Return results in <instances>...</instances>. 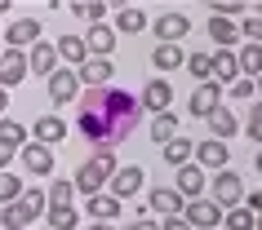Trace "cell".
Instances as JSON below:
<instances>
[{"label": "cell", "instance_id": "cell-25", "mask_svg": "<svg viewBox=\"0 0 262 230\" xmlns=\"http://www.w3.org/2000/svg\"><path fill=\"white\" fill-rule=\"evenodd\" d=\"M182 62H187V54H182L178 44H156V49H151V67L160 71V75H165V71L173 75V71H178Z\"/></svg>", "mask_w": 262, "mask_h": 230}, {"label": "cell", "instance_id": "cell-38", "mask_svg": "<svg viewBox=\"0 0 262 230\" xmlns=\"http://www.w3.org/2000/svg\"><path fill=\"white\" fill-rule=\"evenodd\" d=\"M209 14L235 22V14H245V0H213V5H209Z\"/></svg>", "mask_w": 262, "mask_h": 230}, {"label": "cell", "instance_id": "cell-31", "mask_svg": "<svg viewBox=\"0 0 262 230\" xmlns=\"http://www.w3.org/2000/svg\"><path fill=\"white\" fill-rule=\"evenodd\" d=\"M23 190H27V182H23L18 173H0V208H5V203H18Z\"/></svg>", "mask_w": 262, "mask_h": 230}, {"label": "cell", "instance_id": "cell-22", "mask_svg": "<svg viewBox=\"0 0 262 230\" xmlns=\"http://www.w3.org/2000/svg\"><path fill=\"white\" fill-rule=\"evenodd\" d=\"M209 58H213V84H222V89H227V84L240 75V67H235V49H213Z\"/></svg>", "mask_w": 262, "mask_h": 230}, {"label": "cell", "instance_id": "cell-3", "mask_svg": "<svg viewBox=\"0 0 262 230\" xmlns=\"http://www.w3.org/2000/svg\"><path fill=\"white\" fill-rule=\"evenodd\" d=\"M138 190H147V173H142V164H120L116 173H111V182H107V195L111 199H134Z\"/></svg>", "mask_w": 262, "mask_h": 230}, {"label": "cell", "instance_id": "cell-13", "mask_svg": "<svg viewBox=\"0 0 262 230\" xmlns=\"http://www.w3.org/2000/svg\"><path fill=\"white\" fill-rule=\"evenodd\" d=\"M58 71V49L49 40H36L27 49V75H40V80H49V75H54Z\"/></svg>", "mask_w": 262, "mask_h": 230}, {"label": "cell", "instance_id": "cell-35", "mask_svg": "<svg viewBox=\"0 0 262 230\" xmlns=\"http://www.w3.org/2000/svg\"><path fill=\"white\" fill-rule=\"evenodd\" d=\"M45 221H49L54 230H71L76 221H80V213H76V208H45Z\"/></svg>", "mask_w": 262, "mask_h": 230}, {"label": "cell", "instance_id": "cell-19", "mask_svg": "<svg viewBox=\"0 0 262 230\" xmlns=\"http://www.w3.org/2000/svg\"><path fill=\"white\" fill-rule=\"evenodd\" d=\"M205 129H209L213 142H227V137L240 133V120H235L231 107H218V111H209V115H205Z\"/></svg>", "mask_w": 262, "mask_h": 230}, {"label": "cell", "instance_id": "cell-16", "mask_svg": "<svg viewBox=\"0 0 262 230\" xmlns=\"http://www.w3.org/2000/svg\"><path fill=\"white\" fill-rule=\"evenodd\" d=\"M31 142H40V146L54 150L58 142H67V120H58V115H40V120H31Z\"/></svg>", "mask_w": 262, "mask_h": 230}, {"label": "cell", "instance_id": "cell-46", "mask_svg": "<svg viewBox=\"0 0 262 230\" xmlns=\"http://www.w3.org/2000/svg\"><path fill=\"white\" fill-rule=\"evenodd\" d=\"M80 230H120V226H111V221H94V226H80Z\"/></svg>", "mask_w": 262, "mask_h": 230}, {"label": "cell", "instance_id": "cell-4", "mask_svg": "<svg viewBox=\"0 0 262 230\" xmlns=\"http://www.w3.org/2000/svg\"><path fill=\"white\" fill-rule=\"evenodd\" d=\"M138 107H142V111H151V115H165V111H173V84H169L165 75L147 80V84H142V93H138Z\"/></svg>", "mask_w": 262, "mask_h": 230}, {"label": "cell", "instance_id": "cell-15", "mask_svg": "<svg viewBox=\"0 0 262 230\" xmlns=\"http://www.w3.org/2000/svg\"><path fill=\"white\" fill-rule=\"evenodd\" d=\"M120 213H124V203H120V199H111L107 190L84 195V217H89V221H120Z\"/></svg>", "mask_w": 262, "mask_h": 230}, {"label": "cell", "instance_id": "cell-34", "mask_svg": "<svg viewBox=\"0 0 262 230\" xmlns=\"http://www.w3.org/2000/svg\"><path fill=\"white\" fill-rule=\"evenodd\" d=\"M67 9H71L76 18H89V27L102 22V14H107V5H102V0H76V5H67Z\"/></svg>", "mask_w": 262, "mask_h": 230}, {"label": "cell", "instance_id": "cell-44", "mask_svg": "<svg viewBox=\"0 0 262 230\" xmlns=\"http://www.w3.org/2000/svg\"><path fill=\"white\" fill-rule=\"evenodd\" d=\"M160 230H191V226H187L182 217H165V221H160Z\"/></svg>", "mask_w": 262, "mask_h": 230}, {"label": "cell", "instance_id": "cell-8", "mask_svg": "<svg viewBox=\"0 0 262 230\" xmlns=\"http://www.w3.org/2000/svg\"><path fill=\"white\" fill-rule=\"evenodd\" d=\"M182 221L191 230H213V226H222V208L209 199V195H200V199H191L182 208Z\"/></svg>", "mask_w": 262, "mask_h": 230}, {"label": "cell", "instance_id": "cell-47", "mask_svg": "<svg viewBox=\"0 0 262 230\" xmlns=\"http://www.w3.org/2000/svg\"><path fill=\"white\" fill-rule=\"evenodd\" d=\"M5 111H9V93L0 89V120H5Z\"/></svg>", "mask_w": 262, "mask_h": 230}, {"label": "cell", "instance_id": "cell-20", "mask_svg": "<svg viewBox=\"0 0 262 230\" xmlns=\"http://www.w3.org/2000/svg\"><path fill=\"white\" fill-rule=\"evenodd\" d=\"M80 40H84V49H89V58H111V49H116V31H111L107 22H94Z\"/></svg>", "mask_w": 262, "mask_h": 230}, {"label": "cell", "instance_id": "cell-26", "mask_svg": "<svg viewBox=\"0 0 262 230\" xmlns=\"http://www.w3.org/2000/svg\"><path fill=\"white\" fill-rule=\"evenodd\" d=\"M54 49H58V62H71V71H76V67H84V58H89V49H84V40H80V36H62V40H58Z\"/></svg>", "mask_w": 262, "mask_h": 230}, {"label": "cell", "instance_id": "cell-39", "mask_svg": "<svg viewBox=\"0 0 262 230\" xmlns=\"http://www.w3.org/2000/svg\"><path fill=\"white\" fill-rule=\"evenodd\" d=\"M245 137L262 146V102H253V107H249V120H245Z\"/></svg>", "mask_w": 262, "mask_h": 230}, {"label": "cell", "instance_id": "cell-51", "mask_svg": "<svg viewBox=\"0 0 262 230\" xmlns=\"http://www.w3.org/2000/svg\"><path fill=\"white\" fill-rule=\"evenodd\" d=\"M253 89H258V93H262V75H258V80H253Z\"/></svg>", "mask_w": 262, "mask_h": 230}, {"label": "cell", "instance_id": "cell-49", "mask_svg": "<svg viewBox=\"0 0 262 230\" xmlns=\"http://www.w3.org/2000/svg\"><path fill=\"white\" fill-rule=\"evenodd\" d=\"M253 230H262V213H258V217H253Z\"/></svg>", "mask_w": 262, "mask_h": 230}, {"label": "cell", "instance_id": "cell-9", "mask_svg": "<svg viewBox=\"0 0 262 230\" xmlns=\"http://www.w3.org/2000/svg\"><path fill=\"white\" fill-rule=\"evenodd\" d=\"M173 190H178L182 199L191 203V199H200V195L209 190V177L200 173L195 164H182V168H173Z\"/></svg>", "mask_w": 262, "mask_h": 230}, {"label": "cell", "instance_id": "cell-28", "mask_svg": "<svg viewBox=\"0 0 262 230\" xmlns=\"http://www.w3.org/2000/svg\"><path fill=\"white\" fill-rule=\"evenodd\" d=\"M0 146H5V150H23V146H27V124L0 120Z\"/></svg>", "mask_w": 262, "mask_h": 230}, {"label": "cell", "instance_id": "cell-45", "mask_svg": "<svg viewBox=\"0 0 262 230\" xmlns=\"http://www.w3.org/2000/svg\"><path fill=\"white\" fill-rule=\"evenodd\" d=\"M14 155H18V150H5V146H0V173H9V164H14Z\"/></svg>", "mask_w": 262, "mask_h": 230}, {"label": "cell", "instance_id": "cell-42", "mask_svg": "<svg viewBox=\"0 0 262 230\" xmlns=\"http://www.w3.org/2000/svg\"><path fill=\"white\" fill-rule=\"evenodd\" d=\"M240 208H249V213L258 217V213H262V190H245V199H240Z\"/></svg>", "mask_w": 262, "mask_h": 230}, {"label": "cell", "instance_id": "cell-48", "mask_svg": "<svg viewBox=\"0 0 262 230\" xmlns=\"http://www.w3.org/2000/svg\"><path fill=\"white\" fill-rule=\"evenodd\" d=\"M253 168H258V173H262V146H258V155H253Z\"/></svg>", "mask_w": 262, "mask_h": 230}, {"label": "cell", "instance_id": "cell-40", "mask_svg": "<svg viewBox=\"0 0 262 230\" xmlns=\"http://www.w3.org/2000/svg\"><path fill=\"white\" fill-rule=\"evenodd\" d=\"M222 93H227V97H235V102H249V97L258 93V89H253V80H245V75H235V80L227 84Z\"/></svg>", "mask_w": 262, "mask_h": 230}, {"label": "cell", "instance_id": "cell-23", "mask_svg": "<svg viewBox=\"0 0 262 230\" xmlns=\"http://www.w3.org/2000/svg\"><path fill=\"white\" fill-rule=\"evenodd\" d=\"M209 40L218 49H235L240 44V22H227V18H209Z\"/></svg>", "mask_w": 262, "mask_h": 230}, {"label": "cell", "instance_id": "cell-5", "mask_svg": "<svg viewBox=\"0 0 262 230\" xmlns=\"http://www.w3.org/2000/svg\"><path fill=\"white\" fill-rule=\"evenodd\" d=\"M227 160H231L227 142H213V137L195 142V150H191V164L200 168V173H222V168H227Z\"/></svg>", "mask_w": 262, "mask_h": 230}, {"label": "cell", "instance_id": "cell-27", "mask_svg": "<svg viewBox=\"0 0 262 230\" xmlns=\"http://www.w3.org/2000/svg\"><path fill=\"white\" fill-rule=\"evenodd\" d=\"M178 115H173V111H165V115H156L151 120V142H160V146H169V142H173V137H178Z\"/></svg>", "mask_w": 262, "mask_h": 230}, {"label": "cell", "instance_id": "cell-17", "mask_svg": "<svg viewBox=\"0 0 262 230\" xmlns=\"http://www.w3.org/2000/svg\"><path fill=\"white\" fill-rule=\"evenodd\" d=\"M18 160L27 164V177H49L54 173V150L40 146V142H27V146L18 150Z\"/></svg>", "mask_w": 262, "mask_h": 230}, {"label": "cell", "instance_id": "cell-32", "mask_svg": "<svg viewBox=\"0 0 262 230\" xmlns=\"http://www.w3.org/2000/svg\"><path fill=\"white\" fill-rule=\"evenodd\" d=\"M182 67L191 71V75H195L200 84H205V80H213V58H209L205 49H195V54H187V62H182Z\"/></svg>", "mask_w": 262, "mask_h": 230}, {"label": "cell", "instance_id": "cell-37", "mask_svg": "<svg viewBox=\"0 0 262 230\" xmlns=\"http://www.w3.org/2000/svg\"><path fill=\"white\" fill-rule=\"evenodd\" d=\"M0 226H5V230H27L31 221L23 217V208H18V203H5V208H0Z\"/></svg>", "mask_w": 262, "mask_h": 230}, {"label": "cell", "instance_id": "cell-21", "mask_svg": "<svg viewBox=\"0 0 262 230\" xmlns=\"http://www.w3.org/2000/svg\"><path fill=\"white\" fill-rule=\"evenodd\" d=\"M147 22H151V18H147V9H138V5H120V9H116V36H138V31H147Z\"/></svg>", "mask_w": 262, "mask_h": 230}, {"label": "cell", "instance_id": "cell-1", "mask_svg": "<svg viewBox=\"0 0 262 230\" xmlns=\"http://www.w3.org/2000/svg\"><path fill=\"white\" fill-rule=\"evenodd\" d=\"M120 164H116V150H94L89 160L76 168V177H71V186L84 190V195H98V190H107L111 173H116Z\"/></svg>", "mask_w": 262, "mask_h": 230}, {"label": "cell", "instance_id": "cell-43", "mask_svg": "<svg viewBox=\"0 0 262 230\" xmlns=\"http://www.w3.org/2000/svg\"><path fill=\"white\" fill-rule=\"evenodd\" d=\"M120 230H160V221H151V217H134V221L120 226Z\"/></svg>", "mask_w": 262, "mask_h": 230}, {"label": "cell", "instance_id": "cell-14", "mask_svg": "<svg viewBox=\"0 0 262 230\" xmlns=\"http://www.w3.org/2000/svg\"><path fill=\"white\" fill-rule=\"evenodd\" d=\"M36 40H40V18H14V22L5 27V44H9V49H23V54H27Z\"/></svg>", "mask_w": 262, "mask_h": 230}, {"label": "cell", "instance_id": "cell-10", "mask_svg": "<svg viewBox=\"0 0 262 230\" xmlns=\"http://www.w3.org/2000/svg\"><path fill=\"white\" fill-rule=\"evenodd\" d=\"M80 75V89H107L116 80V67H111V58H84V67H76Z\"/></svg>", "mask_w": 262, "mask_h": 230}, {"label": "cell", "instance_id": "cell-18", "mask_svg": "<svg viewBox=\"0 0 262 230\" xmlns=\"http://www.w3.org/2000/svg\"><path fill=\"white\" fill-rule=\"evenodd\" d=\"M147 208H151V213H160V217H182L187 199H182L173 186H156V190H147Z\"/></svg>", "mask_w": 262, "mask_h": 230}, {"label": "cell", "instance_id": "cell-12", "mask_svg": "<svg viewBox=\"0 0 262 230\" xmlns=\"http://www.w3.org/2000/svg\"><path fill=\"white\" fill-rule=\"evenodd\" d=\"M222 107V84L205 80V84H195V93L187 97V111H191V120H205L209 111H218Z\"/></svg>", "mask_w": 262, "mask_h": 230}, {"label": "cell", "instance_id": "cell-30", "mask_svg": "<svg viewBox=\"0 0 262 230\" xmlns=\"http://www.w3.org/2000/svg\"><path fill=\"white\" fill-rule=\"evenodd\" d=\"M18 208H23V217H27V221H36V217H45L49 199H45V190L27 186V190H23V199H18Z\"/></svg>", "mask_w": 262, "mask_h": 230}, {"label": "cell", "instance_id": "cell-36", "mask_svg": "<svg viewBox=\"0 0 262 230\" xmlns=\"http://www.w3.org/2000/svg\"><path fill=\"white\" fill-rule=\"evenodd\" d=\"M222 226L227 230H253V213L249 208H227L222 213Z\"/></svg>", "mask_w": 262, "mask_h": 230}, {"label": "cell", "instance_id": "cell-29", "mask_svg": "<svg viewBox=\"0 0 262 230\" xmlns=\"http://www.w3.org/2000/svg\"><path fill=\"white\" fill-rule=\"evenodd\" d=\"M45 199H49V208H76V186H71L67 177H58L54 186L45 190Z\"/></svg>", "mask_w": 262, "mask_h": 230}, {"label": "cell", "instance_id": "cell-24", "mask_svg": "<svg viewBox=\"0 0 262 230\" xmlns=\"http://www.w3.org/2000/svg\"><path fill=\"white\" fill-rule=\"evenodd\" d=\"M235 67H240L245 80H258L262 75V44H240L235 49Z\"/></svg>", "mask_w": 262, "mask_h": 230}, {"label": "cell", "instance_id": "cell-33", "mask_svg": "<svg viewBox=\"0 0 262 230\" xmlns=\"http://www.w3.org/2000/svg\"><path fill=\"white\" fill-rule=\"evenodd\" d=\"M191 150H195V142H187V137H173V142L165 146V164L182 168V164H191Z\"/></svg>", "mask_w": 262, "mask_h": 230}, {"label": "cell", "instance_id": "cell-7", "mask_svg": "<svg viewBox=\"0 0 262 230\" xmlns=\"http://www.w3.org/2000/svg\"><path fill=\"white\" fill-rule=\"evenodd\" d=\"M147 27L156 31V40H160V44H178L182 36L191 31V18H187V14H178V9H169V14H156L151 22H147Z\"/></svg>", "mask_w": 262, "mask_h": 230}, {"label": "cell", "instance_id": "cell-50", "mask_svg": "<svg viewBox=\"0 0 262 230\" xmlns=\"http://www.w3.org/2000/svg\"><path fill=\"white\" fill-rule=\"evenodd\" d=\"M0 14H9V0H0Z\"/></svg>", "mask_w": 262, "mask_h": 230}, {"label": "cell", "instance_id": "cell-6", "mask_svg": "<svg viewBox=\"0 0 262 230\" xmlns=\"http://www.w3.org/2000/svg\"><path fill=\"white\" fill-rule=\"evenodd\" d=\"M45 84H49V102H54V107H71V102L80 97V75L71 67H58Z\"/></svg>", "mask_w": 262, "mask_h": 230}, {"label": "cell", "instance_id": "cell-41", "mask_svg": "<svg viewBox=\"0 0 262 230\" xmlns=\"http://www.w3.org/2000/svg\"><path fill=\"white\" fill-rule=\"evenodd\" d=\"M240 36H245V44H262V18H245Z\"/></svg>", "mask_w": 262, "mask_h": 230}, {"label": "cell", "instance_id": "cell-2", "mask_svg": "<svg viewBox=\"0 0 262 230\" xmlns=\"http://www.w3.org/2000/svg\"><path fill=\"white\" fill-rule=\"evenodd\" d=\"M209 199L218 203L222 213H227V208H240V199H245V177L235 173V168L213 173V177H209Z\"/></svg>", "mask_w": 262, "mask_h": 230}, {"label": "cell", "instance_id": "cell-11", "mask_svg": "<svg viewBox=\"0 0 262 230\" xmlns=\"http://www.w3.org/2000/svg\"><path fill=\"white\" fill-rule=\"evenodd\" d=\"M23 80H27V54L23 49H0V89L9 93Z\"/></svg>", "mask_w": 262, "mask_h": 230}]
</instances>
